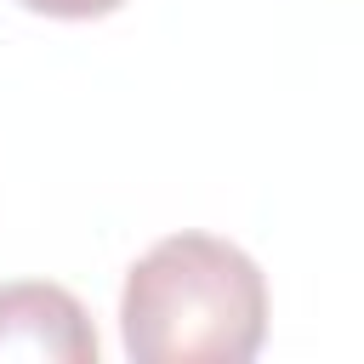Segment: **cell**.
<instances>
[{
	"label": "cell",
	"instance_id": "6da1fadb",
	"mask_svg": "<svg viewBox=\"0 0 364 364\" xmlns=\"http://www.w3.org/2000/svg\"><path fill=\"white\" fill-rule=\"evenodd\" d=\"M119 336L136 364H245L267 336V279L216 233H171L131 262Z\"/></svg>",
	"mask_w": 364,
	"mask_h": 364
},
{
	"label": "cell",
	"instance_id": "7a4b0ae2",
	"mask_svg": "<svg viewBox=\"0 0 364 364\" xmlns=\"http://www.w3.org/2000/svg\"><path fill=\"white\" fill-rule=\"evenodd\" d=\"M97 364V330L63 284H0V364Z\"/></svg>",
	"mask_w": 364,
	"mask_h": 364
},
{
	"label": "cell",
	"instance_id": "3957f363",
	"mask_svg": "<svg viewBox=\"0 0 364 364\" xmlns=\"http://www.w3.org/2000/svg\"><path fill=\"white\" fill-rule=\"evenodd\" d=\"M17 6L46 11V17H108V11H119L125 0H17Z\"/></svg>",
	"mask_w": 364,
	"mask_h": 364
}]
</instances>
